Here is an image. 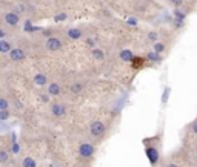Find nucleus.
<instances>
[{
  "label": "nucleus",
  "mask_w": 197,
  "mask_h": 167,
  "mask_svg": "<svg viewBox=\"0 0 197 167\" xmlns=\"http://www.w3.org/2000/svg\"><path fill=\"white\" fill-rule=\"evenodd\" d=\"M9 117H11L9 111H0V121H2V123L8 121V120H9Z\"/></svg>",
  "instance_id": "obj_19"
},
{
  "label": "nucleus",
  "mask_w": 197,
  "mask_h": 167,
  "mask_svg": "<svg viewBox=\"0 0 197 167\" xmlns=\"http://www.w3.org/2000/svg\"><path fill=\"white\" fill-rule=\"evenodd\" d=\"M40 98H42V101H43V103H48V100H49V95H48V94H46V95L43 94V95H40Z\"/></svg>",
  "instance_id": "obj_29"
},
{
  "label": "nucleus",
  "mask_w": 197,
  "mask_h": 167,
  "mask_svg": "<svg viewBox=\"0 0 197 167\" xmlns=\"http://www.w3.org/2000/svg\"><path fill=\"white\" fill-rule=\"evenodd\" d=\"M168 2H169V5L174 6L176 9H179V8L183 6V0H168Z\"/></svg>",
  "instance_id": "obj_21"
},
{
  "label": "nucleus",
  "mask_w": 197,
  "mask_h": 167,
  "mask_svg": "<svg viewBox=\"0 0 197 167\" xmlns=\"http://www.w3.org/2000/svg\"><path fill=\"white\" fill-rule=\"evenodd\" d=\"M169 92H171V89H169V87H165V90H163V95H162V103H163V104H166V101H168V97H169Z\"/></svg>",
  "instance_id": "obj_22"
},
{
  "label": "nucleus",
  "mask_w": 197,
  "mask_h": 167,
  "mask_svg": "<svg viewBox=\"0 0 197 167\" xmlns=\"http://www.w3.org/2000/svg\"><path fill=\"white\" fill-rule=\"evenodd\" d=\"M33 81H34L36 86H40V87H42V86H48V75H45V74L39 72V74L34 75Z\"/></svg>",
  "instance_id": "obj_9"
},
{
  "label": "nucleus",
  "mask_w": 197,
  "mask_h": 167,
  "mask_svg": "<svg viewBox=\"0 0 197 167\" xmlns=\"http://www.w3.org/2000/svg\"><path fill=\"white\" fill-rule=\"evenodd\" d=\"M91 54H92V57H94L96 60H99V61H102V60H105V52H103L102 49H99V48H96V49H92V51H91Z\"/></svg>",
  "instance_id": "obj_13"
},
{
  "label": "nucleus",
  "mask_w": 197,
  "mask_h": 167,
  "mask_svg": "<svg viewBox=\"0 0 197 167\" xmlns=\"http://www.w3.org/2000/svg\"><path fill=\"white\" fill-rule=\"evenodd\" d=\"M89 135L96 140V141H100L103 140V136L106 135V126L103 124L102 121L96 120L89 124Z\"/></svg>",
  "instance_id": "obj_3"
},
{
  "label": "nucleus",
  "mask_w": 197,
  "mask_h": 167,
  "mask_svg": "<svg viewBox=\"0 0 197 167\" xmlns=\"http://www.w3.org/2000/svg\"><path fill=\"white\" fill-rule=\"evenodd\" d=\"M193 163H194V167H197V153L194 155V160H193Z\"/></svg>",
  "instance_id": "obj_31"
},
{
  "label": "nucleus",
  "mask_w": 197,
  "mask_h": 167,
  "mask_svg": "<svg viewBox=\"0 0 197 167\" xmlns=\"http://www.w3.org/2000/svg\"><path fill=\"white\" fill-rule=\"evenodd\" d=\"M174 15H176L179 20H183V19H185V14H183V12H180L179 9H174Z\"/></svg>",
  "instance_id": "obj_25"
},
{
  "label": "nucleus",
  "mask_w": 197,
  "mask_h": 167,
  "mask_svg": "<svg viewBox=\"0 0 197 167\" xmlns=\"http://www.w3.org/2000/svg\"><path fill=\"white\" fill-rule=\"evenodd\" d=\"M165 167H179V164H176V163H168Z\"/></svg>",
  "instance_id": "obj_30"
},
{
  "label": "nucleus",
  "mask_w": 197,
  "mask_h": 167,
  "mask_svg": "<svg viewBox=\"0 0 197 167\" xmlns=\"http://www.w3.org/2000/svg\"><path fill=\"white\" fill-rule=\"evenodd\" d=\"M68 37L74 39V40H79L82 37V31L80 29H68Z\"/></svg>",
  "instance_id": "obj_15"
},
{
  "label": "nucleus",
  "mask_w": 197,
  "mask_h": 167,
  "mask_svg": "<svg viewBox=\"0 0 197 167\" xmlns=\"http://www.w3.org/2000/svg\"><path fill=\"white\" fill-rule=\"evenodd\" d=\"M62 48H63V40H62L60 37H57V35L49 37V39L45 40V49H46L48 52H57V51H60Z\"/></svg>",
  "instance_id": "obj_5"
},
{
  "label": "nucleus",
  "mask_w": 197,
  "mask_h": 167,
  "mask_svg": "<svg viewBox=\"0 0 197 167\" xmlns=\"http://www.w3.org/2000/svg\"><path fill=\"white\" fill-rule=\"evenodd\" d=\"M196 141H197V133H196Z\"/></svg>",
  "instance_id": "obj_32"
},
{
  "label": "nucleus",
  "mask_w": 197,
  "mask_h": 167,
  "mask_svg": "<svg viewBox=\"0 0 197 167\" xmlns=\"http://www.w3.org/2000/svg\"><path fill=\"white\" fill-rule=\"evenodd\" d=\"M20 164H22V167H37V161L33 157H25Z\"/></svg>",
  "instance_id": "obj_12"
},
{
  "label": "nucleus",
  "mask_w": 197,
  "mask_h": 167,
  "mask_svg": "<svg viewBox=\"0 0 197 167\" xmlns=\"http://www.w3.org/2000/svg\"><path fill=\"white\" fill-rule=\"evenodd\" d=\"M148 57H150V60H153V61H160V55L156 54L154 51H153V52H150V54H148Z\"/></svg>",
  "instance_id": "obj_24"
},
{
  "label": "nucleus",
  "mask_w": 197,
  "mask_h": 167,
  "mask_svg": "<svg viewBox=\"0 0 197 167\" xmlns=\"http://www.w3.org/2000/svg\"><path fill=\"white\" fill-rule=\"evenodd\" d=\"M8 160H9V155H8V150H5V149H2V150H0V163H2L3 166H6V163H8Z\"/></svg>",
  "instance_id": "obj_17"
},
{
  "label": "nucleus",
  "mask_w": 197,
  "mask_h": 167,
  "mask_svg": "<svg viewBox=\"0 0 197 167\" xmlns=\"http://www.w3.org/2000/svg\"><path fill=\"white\" fill-rule=\"evenodd\" d=\"M8 55H9L11 61H23L26 58V51L20 46H16V48H12V51Z\"/></svg>",
  "instance_id": "obj_7"
},
{
  "label": "nucleus",
  "mask_w": 197,
  "mask_h": 167,
  "mask_svg": "<svg viewBox=\"0 0 197 167\" xmlns=\"http://www.w3.org/2000/svg\"><path fill=\"white\" fill-rule=\"evenodd\" d=\"M66 19H68L66 12H59V14H56V17H54V20H56V22H65Z\"/></svg>",
  "instance_id": "obj_20"
},
{
  "label": "nucleus",
  "mask_w": 197,
  "mask_h": 167,
  "mask_svg": "<svg viewBox=\"0 0 197 167\" xmlns=\"http://www.w3.org/2000/svg\"><path fill=\"white\" fill-rule=\"evenodd\" d=\"M190 127H191V130H193L194 133H197V120H194V121H193V124L190 126Z\"/></svg>",
  "instance_id": "obj_28"
},
{
  "label": "nucleus",
  "mask_w": 197,
  "mask_h": 167,
  "mask_svg": "<svg viewBox=\"0 0 197 167\" xmlns=\"http://www.w3.org/2000/svg\"><path fill=\"white\" fill-rule=\"evenodd\" d=\"M12 51V43L8 42L6 39L5 40H0V52L2 54H9Z\"/></svg>",
  "instance_id": "obj_11"
},
{
  "label": "nucleus",
  "mask_w": 197,
  "mask_h": 167,
  "mask_svg": "<svg viewBox=\"0 0 197 167\" xmlns=\"http://www.w3.org/2000/svg\"><path fill=\"white\" fill-rule=\"evenodd\" d=\"M159 136L156 138H145V153H146V158L150 160L151 166L156 167L159 163V158H160V147H159Z\"/></svg>",
  "instance_id": "obj_1"
},
{
  "label": "nucleus",
  "mask_w": 197,
  "mask_h": 167,
  "mask_svg": "<svg viewBox=\"0 0 197 167\" xmlns=\"http://www.w3.org/2000/svg\"><path fill=\"white\" fill-rule=\"evenodd\" d=\"M0 111H9V101L5 95L0 98Z\"/></svg>",
  "instance_id": "obj_16"
},
{
  "label": "nucleus",
  "mask_w": 197,
  "mask_h": 167,
  "mask_svg": "<svg viewBox=\"0 0 197 167\" xmlns=\"http://www.w3.org/2000/svg\"><path fill=\"white\" fill-rule=\"evenodd\" d=\"M85 43H86V44H88L89 48L96 49V48H94V46H96V43H94V40H92V39H86V40H85Z\"/></svg>",
  "instance_id": "obj_27"
},
{
  "label": "nucleus",
  "mask_w": 197,
  "mask_h": 167,
  "mask_svg": "<svg viewBox=\"0 0 197 167\" xmlns=\"http://www.w3.org/2000/svg\"><path fill=\"white\" fill-rule=\"evenodd\" d=\"M42 34H43L46 39H49V37H54V29H51V28H46V29H43V31H42Z\"/></svg>",
  "instance_id": "obj_23"
},
{
  "label": "nucleus",
  "mask_w": 197,
  "mask_h": 167,
  "mask_svg": "<svg viewBox=\"0 0 197 167\" xmlns=\"http://www.w3.org/2000/svg\"><path fill=\"white\" fill-rule=\"evenodd\" d=\"M77 152H79L80 158H83V160H89V158H92L94 153H96V146H94L92 143H89V141H85V143H82V144L79 146Z\"/></svg>",
  "instance_id": "obj_4"
},
{
  "label": "nucleus",
  "mask_w": 197,
  "mask_h": 167,
  "mask_svg": "<svg viewBox=\"0 0 197 167\" xmlns=\"http://www.w3.org/2000/svg\"><path fill=\"white\" fill-rule=\"evenodd\" d=\"M19 150H20L19 144H17V143H12V146H11V152H14V153H19Z\"/></svg>",
  "instance_id": "obj_26"
},
{
  "label": "nucleus",
  "mask_w": 197,
  "mask_h": 167,
  "mask_svg": "<svg viewBox=\"0 0 197 167\" xmlns=\"http://www.w3.org/2000/svg\"><path fill=\"white\" fill-rule=\"evenodd\" d=\"M165 48H166V46H165V43H162V42L153 43V51H154L156 54H159V55L165 52Z\"/></svg>",
  "instance_id": "obj_14"
},
{
  "label": "nucleus",
  "mask_w": 197,
  "mask_h": 167,
  "mask_svg": "<svg viewBox=\"0 0 197 167\" xmlns=\"http://www.w3.org/2000/svg\"><path fill=\"white\" fill-rule=\"evenodd\" d=\"M62 86L57 83V81H51V83L48 84V87H46V94L49 95V97H59V95H62Z\"/></svg>",
  "instance_id": "obj_8"
},
{
  "label": "nucleus",
  "mask_w": 197,
  "mask_h": 167,
  "mask_svg": "<svg viewBox=\"0 0 197 167\" xmlns=\"http://www.w3.org/2000/svg\"><path fill=\"white\" fill-rule=\"evenodd\" d=\"M2 20H3V26L14 29V28H17L19 23H20V14H19L17 11H12V9H9V11H3V14H2Z\"/></svg>",
  "instance_id": "obj_2"
},
{
  "label": "nucleus",
  "mask_w": 197,
  "mask_h": 167,
  "mask_svg": "<svg viewBox=\"0 0 197 167\" xmlns=\"http://www.w3.org/2000/svg\"><path fill=\"white\" fill-rule=\"evenodd\" d=\"M120 58L125 60V61H131V60H132V54H131L129 51H123V52L120 54Z\"/></svg>",
  "instance_id": "obj_18"
},
{
  "label": "nucleus",
  "mask_w": 197,
  "mask_h": 167,
  "mask_svg": "<svg viewBox=\"0 0 197 167\" xmlns=\"http://www.w3.org/2000/svg\"><path fill=\"white\" fill-rule=\"evenodd\" d=\"M83 90H85V83H82V81H76V83H73L69 86V92L74 94V95L82 94Z\"/></svg>",
  "instance_id": "obj_10"
},
{
  "label": "nucleus",
  "mask_w": 197,
  "mask_h": 167,
  "mask_svg": "<svg viewBox=\"0 0 197 167\" xmlns=\"http://www.w3.org/2000/svg\"><path fill=\"white\" fill-rule=\"evenodd\" d=\"M68 114V107L65 103H60V101H56L51 104V115L54 118H65Z\"/></svg>",
  "instance_id": "obj_6"
}]
</instances>
